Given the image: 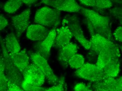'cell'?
I'll list each match as a JSON object with an SVG mask.
<instances>
[{"instance_id":"1","label":"cell","mask_w":122,"mask_h":91,"mask_svg":"<svg viewBox=\"0 0 122 91\" xmlns=\"http://www.w3.org/2000/svg\"><path fill=\"white\" fill-rule=\"evenodd\" d=\"M80 11L84 17L85 22L91 37L99 34L113 40L111 19L109 17L82 7Z\"/></svg>"},{"instance_id":"2","label":"cell","mask_w":122,"mask_h":91,"mask_svg":"<svg viewBox=\"0 0 122 91\" xmlns=\"http://www.w3.org/2000/svg\"><path fill=\"white\" fill-rule=\"evenodd\" d=\"M1 46L4 62V72L7 81L13 83L21 87L23 79L21 74V72L13 63L9 53L7 49L5 43H4L1 40Z\"/></svg>"},{"instance_id":"3","label":"cell","mask_w":122,"mask_h":91,"mask_svg":"<svg viewBox=\"0 0 122 91\" xmlns=\"http://www.w3.org/2000/svg\"><path fill=\"white\" fill-rule=\"evenodd\" d=\"M60 11L55 9L44 6L36 12L35 22L42 25L56 28L61 22Z\"/></svg>"},{"instance_id":"4","label":"cell","mask_w":122,"mask_h":91,"mask_svg":"<svg viewBox=\"0 0 122 91\" xmlns=\"http://www.w3.org/2000/svg\"><path fill=\"white\" fill-rule=\"evenodd\" d=\"M120 48L118 45L111 41L102 49L98 55L96 65L102 70L105 67L112 62L119 60L120 57Z\"/></svg>"},{"instance_id":"5","label":"cell","mask_w":122,"mask_h":91,"mask_svg":"<svg viewBox=\"0 0 122 91\" xmlns=\"http://www.w3.org/2000/svg\"><path fill=\"white\" fill-rule=\"evenodd\" d=\"M62 25L68 27L76 40L85 49L91 48L90 42L86 38L80 26L79 19L76 15H67L62 20Z\"/></svg>"},{"instance_id":"6","label":"cell","mask_w":122,"mask_h":91,"mask_svg":"<svg viewBox=\"0 0 122 91\" xmlns=\"http://www.w3.org/2000/svg\"><path fill=\"white\" fill-rule=\"evenodd\" d=\"M23 75L24 79L21 84L22 88L27 85L41 86L45 81V75L33 62L27 67Z\"/></svg>"},{"instance_id":"7","label":"cell","mask_w":122,"mask_h":91,"mask_svg":"<svg viewBox=\"0 0 122 91\" xmlns=\"http://www.w3.org/2000/svg\"><path fill=\"white\" fill-rule=\"evenodd\" d=\"M74 74L78 77L92 82L100 81L106 77L103 71L96 65L90 63H85Z\"/></svg>"},{"instance_id":"8","label":"cell","mask_w":122,"mask_h":91,"mask_svg":"<svg viewBox=\"0 0 122 91\" xmlns=\"http://www.w3.org/2000/svg\"><path fill=\"white\" fill-rule=\"evenodd\" d=\"M29 55L33 62L44 72L50 85H56L61 82L63 77L59 78L55 75L48 64L47 60L36 53H30Z\"/></svg>"},{"instance_id":"9","label":"cell","mask_w":122,"mask_h":91,"mask_svg":"<svg viewBox=\"0 0 122 91\" xmlns=\"http://www.w3.org/2000/svg\"><path fill=\"white\" fill-rule=\"evenodd\" d=\"M88 86L92 91H122V77L116 79L106 77L100 81L92 82Z\"/></svg>"},{"instance_id":"10","label":"cell","mask_w":122,"mask_h":91,"mask_svg":"<svg viewBox=\"0 0 122 91\" xmlns=\"http://www.w3.org/2000/svg\"><path fill=\"white\" fill-rule=\"evenodd\" d=\"M41 3L58 11L70 13L79 12L81 8L76 0H41Z\"/></svg>"},{"instance_id":"11","label":"cell","mask_w":122,"mask_h":91,"mask_svg":"<svg viewBox=\"0 0 122 91\" xmlns=\"http://www.w3.org/2000/svg\"><path fill=\"white\" fill-rule=\"evenodd\" d=\"M30 14V10L27 9L19 14L12 17V23L15 29L16 36L18 38L20 37L29 27Z\"/></svg>"},{"instance_id":"12","label":"cell","mask_w":122,"mask_h":91,"mask_svg":"<svg viewBox=\"0 0 122 91\" xmlns=\"http://www.w3.org/2000/svg\"><path fill=\"white\" fill-rule=\"evenodd\" d=\"M56 35V29H53L50 31L48 36L43 41L36 45V53L47 60L50 57L51 49L54 44Z\"/></svg>"},{"instance_id":"13","label":"cell","mask_w":122,"mask_h":91,"mask_svg":"<svg viewBox=\"0 0 122 91\" xmlns=\"http://www.w3.org/2000/svg\"><path fill=\"white\" fill-rule=\"evenodd\" d=\"M56 31V37L53 46L56 48L61 49L70 43L73 36L68 26L62 25V26L58 29Z\"/></svg>"},{"instance_id":"14","label":"cell","mask_w":122,"mask_h":91,"mask_svg":"<svg viewBox=\"0 0 122 91\" xmlns=\"http://www.w3.org/2000/svg\"><path fill=\"white\" fill-rule=\"evenodd\" d=\"M47 28L40 25H32L27 29L26 37L28 39L33 41L43 40L46 38L50 33Z\"/></svg>"},{"instance_id":"15","label":"cell","mask_w":122,"mask_h":91,"mask_svg":"<svg viewBox=\"0 0 122 91\" xmlns=\"http://www.w3.org/2000/svg\"><path fill=\"white\" fill-rule=\"evenodd\" d=\"M78 49L76 44L70 43L60 49L58 55L59 61L64 66H67L70 59L77 53Z\"/></svg>"},{"instance_id":"16","label":"cell","mask_w":122,"mask_h":91,"mask_svg":"<svg viewBox=\"0 0 122 91\" xmlns=\"http://www.w3.org/2000/svg\"><path fill=\"white\" fill-rule=\"evenodd\" d=\"M13 62L23 74L27 67L30 65V58L26 51L22 50L15 54L9 53Z\"/></svg>"},{"instance_id":"17","label":"cell","mask_w":122,"mask_h":91,"mask_svg":"<svg viewBox=\"0 0 122 91\" xmlns=\"http://www.w3.org/2000/svg\"><path fill=\"white\" fill-rule=\"evenodd\" d=\"M5 45L9 53L15 54L20 51V47L13 33L8 34L5 38Z\"/></svg>"},{"instance_id":"18","label":"cell","mask_w":122,"mask_h":91,"mask_svg":"<svg viewBox=\"0 0 122 91\" xmlns=\"http://www.w3.org/2000/svg\"><path fill=\"white\" fill-rule=\"evenodd\" d=\"M120 66V60L112 62L106 65L102 71L106 77L115 78L119 74Z\"/></svg>"},{"instance_id":"19","label":"cell","mask_w":122,"mask_h":91,"mask_svg":"<svg viewBox=\"0 0 122 91\" xmlns=\"http://www.w3.org/2000/svg\"><path fill=\"white\" fill-rule=\"evenodd\" d=\"M20 0H7L4 6V9L7 13H12L16 12L23 5Z\"/></svg>"},{"instance_id":"20","label":"cell","mask_w":122,"mask_h":91,"mask_svg":"<svg viewBox=\"0 0 122 91\" xmlns=\"http://www.w3.org/2000/svg\"><path fill=\"white\" fill-rule=\"evenodd\" d=\"M85 62V59L83 56L76 53L70 59L68 65L72 68L78 69L84 65Z\"/></svg>"},{"instance_id":"21","label":"cell","mask_w":122,"mask_h":91,"mask_svg":"<svg viewBox=\"0 0 122 91\" xmlns=\"http://www.w3.org/2000/svg\"><path fill=\"white\" fill-rule=\"evenodd\" d=\"M0 91H7V83L6 77L4 72V62L2 54L0 60Z\"/></svg>"},{"instance_id":"22","label":"cell","mask_w":122,"mask_h":91,"mask_svg":"<svg viewBox=\"0 0 122 91\" xmlns=\"http://www.w3.org/2000/svg\"><path fill=\"white\" fill-rule=\"evenodd\" d=\"M95 7L99 10L110 9L113 6V4L110 0H95Z\"/></svg>"},{"instance_id":"23","label":"cell","mask_w":122,"mask_h":91,"mask_svg":"<svg viewBox=\"0 0 122 91\" xmlns=\"http://www.w3.org/2000/svg\"><path fill=\"white\" fill-rule=\"evenodd\" d=\"M111 15L118 20L122 26V7H115L110 10Z\"/></svg>"},{"instance_id":"24","label":"cell","mask_w":122,"mask_h":91,"mask_svg":"<svg viewBox=\"0 0 122 91\" xmlns=\"http://www.w3.org/2000/svg\"><path fill=\"white\" fill-rule=\"evenodd\" d=\"M66 88L64 78H63L57 85H54L50 88H45V91H63L66 89Z\"/></svg>"},{"instance_id":"25","label":"cell","mask_w":122,"mask_h":91,"mask_svg":"<svg viewBox=\"0 0 122 91\" xmlns=\"http://www.w3.org/2000/svg\"><path fill=\"white\" fill-rule=\"evenodd\" d=\"M74 90L76 91H92L88 85L87 86L83 83H77L74 86Z\"/></svg>"},{"instance_id":"26","label":"cell","mask_w":122,"mask_h":91,"mask_svg":"<svg viewBox=\"0 0 122 91\" xmlns=\"http://www.w3.org/2000/svg\"><path fill=\"white\" fill-rule=\"evenodd\" d=\"M112 35L116 40L122 43V26L117 27Z\"/></svg>"},{"instance_id":"27","label":"cell","mask_w":122,"mask_h":91,"mask_svg":"<svg viewBox=\"0 0 122 91\" xmlns=\"http://www.w3.org/2000/svg\"><path fill=\"white\" fill-rule=\"evenodd\" d=\"M7 91H22L24 90L21 87L18 86L11 82L9 81H7Z\"/></svg>"},{"instance_id":"28","label":"cell","mask_w":122,"mask_h":91,"mask_svg":"<svg viewBox=\"0 0 122 91\" xmlns=\"http://www.w3.org/2000/svg\"><path fill=\"white\" fill-rule=\"evenodd\" d=\"M24 91H45V88H42L41 86L27 85L22 87Z\"/></svg>"},{"instance_id":"29","label":"cell","mask_w":122,"mask_h":91,"mask_svg":"<svg viewBox=\"0 0 122 91\" xmlns=\"http://www.w3.org/2000/svg\"><path fill=\"white\" fill-rule=\"evenodd\" d=\"M8 25V22L7 20L4 17V16L1 15L0 17V31L4 29V28Z\"/></svg>"},{"instance_id":"30","label":"cell","mask_w":122,"mask_h":91,"mask_svg":"<svg viewBox=\"0 0 122 91\" xmlns=\"http://www.w3.org/2000/svg\"><path fill=\"white\" fill-rule=\"evenodd\" d=\"M79 1L81 4L84 5L95 8V0H79Z\"/></svg>"},{"instance_id":"31","label":"cell","mask_w":122,"mask_h":91,"mask_svg":"<svg viewBox=\"0 0 122 91\" xmlns=\"http://www.w3.org/2000/svg\"><path fill=\"white\" fill-rule=\"evenodd\" d=\"M23 3L27 5H31L37 3L38 0H20Z\"/></svg>"},{"instance_id":"32","label":"cell","mask_w":122,"mask_h":91,"mask_svg":"<svg viewBox=\"0 0 122 91\" xmlns=\"http://www.w3.org/2000/svg\"><path fill=\"white\" fill-rule=\"evenodd\" d=\"M113 4H122V0H110Z\"/></svg>"},{"instance_id":"33","label":"cell","mask_w":122,"mask_h":91,"mask_svg":"<svg viewBox=\"0 0 122 91\" xmlns=\"http://www.w3.org/2000/svg\"><path fill=\"white\" fill-rule=\"evenodd\" d=\"M120 48V50H121V52L122 53V46H119Z\"/></svg>"}]
</instances>
